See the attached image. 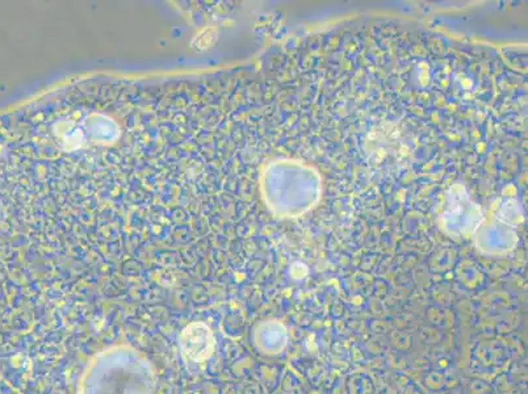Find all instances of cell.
<instances>
[{"instance_id":"6da1fadb","label":"cell","mask_w":528,"mask_h":394,"mask_svg":"<svg viewBox=\"0 0 528 394\" xmlns=\"http://www.w3.org/2000/svg\"><path fill=\"white\" fill-rule=\"evenodd\" d=\"M156 385L153 363L128 344L111 346L92 356L77 394H152Z\"/></svg>"},{"instance_id":"7a4b0ae2","label":"cell","mask_w":528,"mask_h":394,"mask_svg":"<svg viewBox=\"0 0 528 394\" xmlns=\"http://www.w3.org/2000/svg\"><path fill=\"white\" fill-rule=\"evenodd\" d=\"M179 347L181 355L187 360L200 363L213 354L215 338L206 325L194 322L181 331Z\"/></svg>"},{"instance_id":"3957f363","label":"cell","mask_w":528,"mask_h":394,"mask_svg":"<svg viewBox=\"0 0 528 394\" xmlns=\"http://www.w3.org/2000/svg\"><path fill=\"white\" fill-rule=\"evenodd\" d=\"M288 342L289 334L285 325L276 319L260 322L254 331V343L264 355H280L286 348Z\"/></svg>"}]
</instances>
